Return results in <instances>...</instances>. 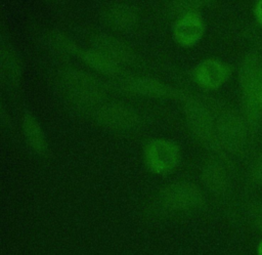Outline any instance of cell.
Instances as JSON below:
<instances>
[{
  "label": "cell",
  "mask_w": 262,
  "mask_h": 255,
  "mask_svg": "<svg viewBox=\"0 0 262 255\" xmlns=\"http://www.w3.org/2000/svg\"><path fill=\"white\" fill-rule=\"evenodd\" d=\"M178 99L182 103V112L187 127L194 137L215 152L222 151L217 134L213 105L183 91L180 92Z\"/></svg>",
  "instance_id": "1"
},
{
  "label": "cell",
  "mask_w": 262,
  "mask_h": 255,
  "mask_svg": "<svg viewBox=\"0 0 262 255\" xmlns=\"http://www.w3.org/2000/svg\"><path fill=\"white\" fill-rule=\"evenodd\" d=\"M191 76L193 82L201 89L213 91L228 81L231 69L229 65L217 57H207L194 66Z\"/></svg>",
  "instance_id": "7"
},
{
  "label": "cell",
  "mask_w": 262,
  "mask_h": 255,
  "mask_svg": "<svg viewBox=\"0 0 262 255\" xmlns=\"http://www.w3.org/2000/svg\"><path fill=\"white\" fill-rule=\"evenodd\" d=\"M0 71L2 81L9 87L18 84L21 78V62L15 50L9 45L2 46L0 52Z\"/></svg>",
  "instance_id": "14"
},
{
  "label": "cell",
  "mask_w": 262,
  "mask_h": 255,
  "mask_svg": "<svg viewBox=\"0 0 262 255\" xmlns=\"http://www.w3.org/2000/svg\"><path fill=\"white\" fill-rule=\"evenodd\" d=\"M21 131L30 147L38 154H43L47 150V141L43 127L39 120L30 112H25L21 121Z\"/></svg>",
  "instance_id": "13"
},
{
  "label": "cell",
  "mask_w": 262,
  "mask_h": 255,
  "mask_svg": "<svg viewBox=\"0 0 262 255\" xmlns=\"http://www.w3.org/2000/svg\"><path fill=\"white\" fill-rule=\"evenodd\" d=\"M107 25L117 31L132 29L138 20L137 9L126 2H115L108 4L103 13Z\"/></svg>",
  "instance_id": "11"
},
{
  "label": "cell",
  "mask_w": 262,
  "mask_h": 255,
  "mask_svg": "<svg viewBox=\"0 0 262 255\" xmlns=\"http://www.w3.org/2000/svg\"><path fill=\"white\" fill-rule=\"evenodd\" d=\"M239 84L244 100L250 111L259 110V99L262 94V66L259 59L248 56L239 68Z\"/></svg>",
  "instance_id": "9"
},
{
  "label": "cell",
  "mask_w": 262,
  "mask_h": 255,
  "mask_svg": "<svg viewBox=\"0 0 262 255\" xmlns=\"http://www.w3.org/2000/svg\"><path fill=\"white\" fill-rule=\"evenodd\" d=\"M142 156L146 168L151 173L166 175L178 166L181 159V150L173 139L155 137L146 141Z\"/></svg>",
  "instance_id": "3"
},
{
  "label": "cell",
  "mask_w": 262,
  "mask_h": 255,
  "mask_svg": "<svg viewBox=\"0 0 262 255\" xmlns=\"http://www.w3.org/2000/svg\"><path fill=\"white\" fill-rule=\"evenodd\" d=\"M203 5L204 3L201 1H186V0L172 1L169 3L168 9L172 14L177 16L189 11H195V10L200 11V8Z\"/></svg>",
  "instance_id": "17"
},
{
  "label": "cell",
  "mask_w": 262,
  "mask_h": 255,
  "mask_svg": "<svg viewBox=\"0 0 262 255\" xmlns=\"http://www.w3.org/2000/svg\"><path fill=\"white\" fill-rule=\"evenodd\" d=\"M77 56L84 65L97 74L112 77L116 76L120 72L119 65L93 47L81 48Z\"/></svg>",
  "instance_id": "12"
},
{
  "label": "cell",
  "mask_w": 262,
  "mask_h": 255,
  "mask_svg": "<svg viewBox=\"0 0 262 255\" xmlns=\"http://www.w3.org/2000/svg\"><path fill=\"white\" fill-rule=\"evenodd\" d=\"M256 223L257 226L260 228V230L262 231V209H260L257 213H256Z\"/></svg>",
  "instance_id": "19"
},
{
  "label": "cell",
  "mask_w": 262,
  "mask_h": 255,
  "mask_svg": "<svg viewBox=\"0 0 262 255\" xmlns=\"http://www.w3.org/2000/svg\"><path fill=\"white\" fill-rule=\"evenodd\" d=\"M255 16L257 20L262 25V1H259L255 6Z\"/></svg>",
  "instance_id": "18"
},
{
  "label": "cell",
  "mask_w": 262,
  "mask_h": 255,
  "mask_svg": "<svg viewBox=\"0 0 262 255\" xmlns=\"http://www.w3.org/2000/svg\"><path fill=\"white\" fill-rule=\"evenodd\" d=\"M120 86L126 93L149 98H178L181 92L164 81L149 76L126 77L121 80Z\"/></svg>",
  "instance_id": "8"
},
{
  "label": "cell",
  "mask_w": 262,
  "mask_h": 255,
  "mask_svg": "<svg viewBox=\"0 0 262 255\" xmlns=\"http://www.w3.org/2000/svg\"><path fill=\"white\" fill-rule=\"evenodd\" d=\"M206 33V22L198 10L175 16L171 28L174 42L183 48H190L200 43Z\"/></svg>",
  "instance_id": "6"
},
{
  "label": "cell",
  "mask_w": 262,
  "mask_h": 255,
  "mask_svg": "<svg viewBox=\"0 0 262 255\" xmlns=\"http://www.w3.org/2000/svg\"><path fill=\"white\" fill-rule=\"evenodd\" d=\"M50 43L56 50L64 54L77 56L81 49V47L75 42V40H73L66 33L58 32V31L50 35Z\"/></svg>",
  "instance_id": "16"
},
{
  "label": "cell",
  "mask_w": 262,
  "mask_h": 255,
  "mask_svg": "<svg viewBox=\"0 0 262 255\" xmlns=\"http://www.w3.org/2000/svg\"><path fill=\"white\" fill-rule=\"evenodd\" d=\"M58 82L68 100L79 108H97L105 95L101 82L85 70L64 69L58 75Z\"/></svg>",
  "instance_id": "2"
},
{
  "label": "cell",
  "mask_w": 262,
  "mask_h": 255,
  "mask_svg": "<svg viewBox=\"0 0 262 255\" xmlns=\"http://www.w3.org/2000/svg\"><path fill=\"white\" fill-rule=\"evenodd\" d=\"M92 47L105 54L120 67L130 65L135 59V53L131 46L111 34L100 33L95 35L92 39Z\"/></svg>",
  "instance_id": "10"
},
{
  "label": "cell",
  "mask_w": 262,
  "mask_h": 255,
  "mask_svg": "<svg viewBox=\"0 0 262 255\" xmlns=\"http://www.w3.org/2000/svg\"><path fill=\"white\" fill-rule=\"evenodd\" d=\"M96 123L113 131H130L140 123L139 113L130 104L112 101L101 103L94 111Z\"/></svg>",
  "instance_id": "4"
},
{
  "label": "cell",
  "mask_w": 262,
  "mask_h": 255,
  "mask_svg": "<svg viewBox=\"0 0 262 255\" xmlns=\"http://www.w3.org/2000/svg\"><path fill=\"white\" fill-rule=\"evenodd\" d=\"M257 255H262V240L257 245Z\"/></svg>",
  "instance_id": "20"
},
{
  "label": "cell",
  "mask_w": 262,
  "mask_h": 255,
  "mask_svg": "<svg viewBox=\"0 0 262 255\" xmlns=\"http://www.w3.org/2000/svg\"><path fill=\"white\" fill-rule=\"evenodd\" d=\"M259 110L262 111V94H261L260 99H259Z\"/></svg>",
  "instance_id": "21"
},
{
  "label": "cell",
  "mask_w": 262,
  "mask_h": 255,
  "mask_svg": "<svg viewBox=\"0 0 262 255\" xmlns=\"http://www.w3.org/2000/svg\"><path fill=\"white\" fill-rule=\"evenodd\" d=\"M160 201L162 206L170 211L183 212L201 207L204 195L201 188L190 181H175L161 190Z\"/></svg>",
  "instance_id": "5"
},
{
  "label": "cell",
  "mask_w": 262,
  "mask_h": 255,
  "mask_svg": "<svg viewBox=\"0 0 262 255\" xmlns=\"http://www.w3.org/2000/svg\"><path fill=\"white\" fill-rule=\"evenodd\" d=\"M202 178L206 186L213 193H224L228 186V176L225 168L218 161L212 160L205 164Z\"/></svg>",
  "instance_id": "15"
}]
</instances>
